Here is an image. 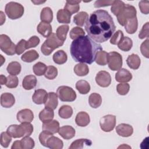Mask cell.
Wrapping results in <instances>:
<instances>
[{
    "mask_svg": "<svg viewBox=\"0 0 149 149\" xmlns=\"http://www.w3.org/2000/svg\"><path fill=\"white\" fill-rule=\"evenodd\" d=\"M85 23L84 27L88 36L98 43L109 40L116 29L112 16L107 11L102 9L91 13Z\"/></svg>",
    "mask_w": 149,
    "mask_h": 149,
    "instance_id": "cell-1",
    "label": "cell"
},
{
    "mask_svg": "<svg viewBox=\"0 0 149 149\" xmlns=\"http://www.w3.org/2000/svg\"><path fill=\"white\" fill-rule=\"evenodd\" d=\"M100 50H102L101 45L88 35L74 40L70 48L71 56L74 61L88 64L95 61L96 54Z\"/></svg>",
    "mask_w": 149,
    "mask_h": 149,
    "instance_id": "cell-2",
    "label": "cell"
},
{
    "mask_svg": "<svg viewBox=\"0 0 149 149\" xmlns=\"http://www.w3.org/2000/svg\"><path fill=\"white\" fill-rule=\"evenodd\" d=\"M6 132L13 138L30 136L33 132V126L30 122L21 123L19 125H12L8 127Z\"/></svg>",
    "mask_w": 149,
    "mask_h": 149,
    "instance_id": "cell-3",
    "label": "cell"
},
{
    "mask_svg": "<svg viewBox=\"0 0 149 149\" xmlns=\"http://www.w3.org/2000/svg\"><path fill=\"white\" fill-rule=\"evenodd\" d=\"M63 42L58 38L56 33H52L41 45V51L44 55H49L54 50L63 45Z\"/></svg>",
    "mask_w": 149,
    "mask_h": 149,
    "instance_id": "cell-4",
    "label": "cell"
},
{
    "mask_svg": "<svg viewBox=\"0 0 149 149\" xmlns=\"http://www.w3.org/2000/svg\"><path fill=\"white\" fill-rule=\"evenodd\" d=\"M5 13L10 19H17L21 17L24 13V7L19 3L9 2L6 3L5 8Z\"/></svg>",
    "mask_w": 149,
    "mask_h": 149,
    "instance_id": "cell-5",
    "label": "cell"
},
{
    "mask_svg": "<svg viewBox=\"0 0 149 149\" xmlns=\"http://www.w3.org/2000/svg\"><path fill=\"white\" fill-rule=\"evenodd\" d=\"M136 9L133 6L129 4H125L120 13L116 16L118 22L120 25L124 26L128 19L136 16Z\"/></svg>",
    "mask_w": 149,
    "mask_h": 149,
    "instance_id": "cell-6",
    "label": "cell"
},
{
    "mask_svg": "<svg viewBox=\"0 0 149 149\" xmlns=\"http://www.w3.org/2000/svg\"><path fill=\"white\" fill-rule=\"evenodd\" d=\"M56 94L61 101L72 102L76 98V93L74 90L66 86H59L56 91Z\"/></svg>",
    "mask_w": 149,
    "mask_h": 149,
    "instance_id": "cell-7",
    "label": "cell"
},
{
    "mask_svg": "<svg viewBox=\"0 0 149 149\" xmlns=\"http://www.w3.org/2000/svg\"><path fill=\"white\" fill-rule=\"evenodd\" d=\"M0 48L8 55H13L16 54L15 44L6 34L0 35Z\"/></svg>",
    "mask_w": 149,
    "mask_h": 149,
    "instance_id": "cell-8",
    "label": "cell"
},
{
    "mask_svg": "<svg viewBox=\"0 0 149 149\" xmlns=\"http://www.w3.org/2000/svg\"><path fill=\"white\" fill-rule=\"evenodd\" d=\"M107 63L109 68L113 70H118L122 68V55L115 51H112L108 53Z\"/></svg>",
    "mask_w": 149,
    "mask_h": 149,
    "instance_id": "cell-9",
    "label": "cell"
},
{
    "mask_svg": "<svg viewBox=\"0 0 149 149\" xmlns=\"http://www.w3.org/2000/svg\"><path fill=\"white\" fill-rule=\"evenodd\" d=\"M116 125V116L113 115H107L100 119V126L101 129L105 132L112 131Z\"/></svg>",
    "mask_w": 149,
    "mask_h": 149,
    "instance_id": "cell-10",
    "label": "cell"
},
{
    "mask_svg": "<svg viewBox=\"0 0 149 149\" xmlns=\"http://www.w3.org/2000/svg\"><path fill=\"white\" fill-rule=\"evenodd\" d=\"M95 81L100 87H107L111 84V75L107 71H100L95 76Z\"/></svg>",
    "mask_w": 149,
    "mask_h": 149,
    "instance_id": "cell-11",
    "label": "cell"
},
{
    "mask_svg": "<svg viewBox=\"0 0 149 149\" xmlns=\"http://www.w3.org/2000/svg\"><path fill=\"white\" fill-rule=\"evenodd\" d=\"M17 120L20 123L31 122L34 119V114L29 109H23L19 111L16 115Z\"/></svg>",
    "mask_w": 149,
    "mask_h": 149,
    "instance_id": "cell-12",
    "label": "cell"
},
{
    "mask_svg": "<svg viewBox=\"0 0 149 149\" xmlns=\"http://www.w3.org/2000/svg\"><path fill=\"white\" fill-rule=\"evenodd\" d=\"M42 130L52 134L58 132L59 129V123L56 120H51L46 122H43Z\"/></svg>",
    "mask_w": 149,
    "mask_h": 149,
    "instance_id": "cell-13",
    "label": "cell"
},
{
    "mask_svg": "<svg viewBox=\"0 0 149 149\" xmlns=\"http://www.w3.org/2000/svg\"><path fill=\"white\" fill-rule=\"evenodd\" d=\"M116 132L120 136L127 137L132 136L133 134V128L131 125L129 124L120 123L116 126Z\"/></svg>",
    "mask_w": 149,
    "mask_h": 149,
    "instance_id": "cell-14",
    "label": "cell"
},
{
    "mask_svg": "<svg viewBox=\"0 0 149 149\" xmlns=\"http://www.w3.org/2000/svg\"><path fill=\"white\" fill-rule=\"evenodd\" d=\"M132 79V73L125 68H120L115 74V80L119 83H126L130 81Z\"/></svg>",
    "mask_w": 149,
    "mask_h": 149,
    "instance_id": "cell-15",
    "label": "cell"
},
{
    "mask_svg": "<svg viewBox=\"0 0 149 149\" xmlns=\"http://www.w3.org/2000/svg\"><path fill=\"white\" fill-rule=\"evenodd\" d=\"M58 133L63 139L69 140L74 137L76 131L72 126L66 125L60 127Z\"/></svg>",
    "mask_w": 149,
    "mask_h": 149,
    "instance_id": "cell-16",
    "label": "cell"
},
{
    "mask_svg": "<svg viewBox=\"0 0 149 149\" xmlns=\"http://www.w3.org/2000/svg\"><path fill=\"white\" fill-rule=\"evenodd\" d=\"M47 95L48 93L44 89L36 90L32 96V100L37 105L44 104L47 99Z\"/></svg>",
    "mask_w": 149,
    "mask_h": 149,
    "instance_id": "cell-17",
    "label": "cell"
},
{
    "mask_svg": "<svg viewBox=\"0 0 149 149\" xmlns=\"http://www.w3.org/2000/svg\"><path fill=\"white\" fill-rule=\"evenodd\" d=\"M15 102V98L13 95L9 93H2L1 95V105L4 108H10Z\"/></svg>",
    "mask_w": 149,
    "mask_h": 149,
    "instance_id": "cell-18",
    "label": "cell"
},
{
    "mask_svg": "<svg viewBox=\"0 0 149 149\" xmlns=\"http://www.w3.org/2000/svg\"><path fill=\"white\" fill-rule=\"evenodd\" d=\"M58 104V101L57 94L54 92L48 93L45 102H44L45 107H47L54 110L56 108Z\"/></svg>",
    "mask_w": 149,
    "mask_h": 149,
    "instance_id": "cell-19",
    "label": "cell"
},
{
    "mask_svg": "<svg viewBox=\"0 0 149 149\" xmlns=\"http://www.w3.org/2000/svg\"><path fill=\"white\" fill-rule=\"evenodd\" d=\"M90 122L89 115L84 111L79 112L76 116L75 122L77 126L80 127H85L87 126Z\"/></svg>",
    "mask_w": 149,
    "mask_h": 149,
    "instance_id": "cell-20",
    "label": "cell"
},
{
    "mask_svg": "<svg viewBox=\"0 0 149 149\" xmlns=\"http://www.w3.org/2000/svg\"><path fill=\"white\" fill-rule=\"evenodd\" d=\"M37 30L38 33L45 38H48L52 33L51 25L46 22H41L37 26Z\"/></svg>",
    "mask_w": 149,
    "mask_h": 149,
    "instance_id": "cell-21",
    "label": "cell"
},
{
    "mask_svg": "<svg viewBox=\"0 0 149 149\" xmlns=\"http://www.w3.org/2000/svg\"><path fill=\"white\" fill-rule=\"evenodd\" d=\"M37 78L34 75L26 76L22 81V86L26 90L34 88L37 84Z\"/></svg>",
    "mask_w": 149,
    "mask_h": 149,
    "instance_id": "cell-22",
    "label": "cell"
},
{
    "mask_svg": "<svg viewBox=\"0 0 149 149\" xmlns=\"http://www.w3.org/2000/svg\"><path fill=\"white\" fill-rule=\"evenodd\" d=\"M124 26L126 31L128 34H134L138 28V20L137 16L128 19Z\"/></svg>",
    "mask_w": 149,
    "mask_h": 149,
    "instance_id": "cell-23",
    "label": "cell"
},
{
    "mask_svg": "<svg viewBox=\"0 0 149 149\" xmlns=\"http://www.w3.org/2000/svg\"><path fill=\"white\" fill-rule=\"evenodd\" d=\"M81 2V1H66L64 9L72 15L79 10V3Z\"/></svg>",
    "mask_w": 149,
    "mask_h": 149,
    "instance_id": "cell-24",
    "label": "cell"
},
{
    "mask_svg": "<svg viewBox=\"0 0 149 149\" xmlns=\"http://www.w3.org/2000/svg\"><path fill=\"white\" fill-rule=\"evenodd\" d=\"M126 63L130 69L136 70L140 67L141 61L140 57L137 54H132L128 56L126 59Z\"/></svg>",
    "mask_w": 149,
    "mask_h": 149,
    "instance_id": "cell-25",
    "label": "cell"
},
{
    "mask_svg": "<svg viewBox=\"0 0 149 149\" xmlns=\"http://www.w3.org/2000/svg\"><path fill=\"white\" fill-rule=\"evenodd\" d=\"M63 141L57 137L52 135L47 140L46 147L51 149H61L63 148Z\"/></svg>",
    "mask_w": 149,
    "mask_h": 149,
    "instance_id": "cell-26",
    "label": "cell"
},
{
    "mask_svg": "<svg viewBox=\"0 0 149 149\" xmlns=\"http://www.w3.org/2000/svg\"><path fill=\"white\" fill-rule=\"evenodd\" d=\"M92 141L87 139H80L73 141L69 147V149H81L86 146H91Z\"/></svg>",
    "mask_w": 149,
    "mask_h": 149,
    "instance_id": "cell-27",
    "label": "cell"
},
{
    "mask_svg": "<svg viewBox=\"0 0 149 149\" xmlns=\"http://www.w3.org/2000/svg\"><path fill=\"white\" fill-rule=\"evenodd\" d=\"M54 117V110L47 107H45V108L43 109L39 113V119L42 122H46L51 120L53 119Z\"/></svg>",
    "mask_w": 149,
    "mask_h": 149,
    "instance_id": "cell-28",
    "label": "cell"
},
{
    "mask_svg": "<svg viewBox=\"0 0 149 149\" xmlns=\"http://www.w3.org/2000/svg\"><path fill=\"white\" fill-rule=\"evenodd\" d=\"M40 19L41 22L51 23L53 19V12L49 7L44 8L40 13Z\"/></svg>",
    "mask_w": 149,
    "mask_h": 149,
    "instance_id": "cell-29",
    "label": "cell"
},
{
    "mask_svg": "<svg viewBox=\"0 0 149 149\" xmlns=\"http://www.w3.org/2000/svg\"><path fill=\"white\" fill-rule=\"evenodd\" d=\"M71 15L65 9H59L56 15V19L59 23L68 24L70 22Z\"/></svg>",
    "mask_w": 149,
    "mask_h": 149,
    "instance_id": "cell-30",
    "label": "cell"
},
{
    "mask_svg": "<svg viewBox=\"0 0 149 149\" xmlns=\"http://www.w3.org/2000/svg\"><path fill=\"white\" fill-rule=\"evenodd\" d=\"M39 58L38 53L34 49L30 50L25 52L21 56V59L23 61L27 63L32 62Z\"/></svg>",
    "mask_w": 149,
    "mask_h": 149,
    "instance_id": "cell-31",
    "label": "cell"
},
{
    "mask_svg": "<svg viewBox=\"0 0 149 149\" xmlns=\"http://www.w3.org/2000/svg\"><path fill=\"white\" fill-rule=\"evenodd\" d=\"M88 103L90 107L93 108H98L102 103L101 96L96 93L91 94L88 97Z\"/></svg>",
    "mask_w": 149,
    "mask_h": 149,
    "instance_id": "cell-32",
    "label": "cell"
},
{
    "mask_svg": "<svg viewBox=\"0 0 149 149\" xmlns=\"http://www.w3.org/2000/svg\"><path fill=\"white\" fill-rule=\"evenodd\" d=\"M54 62L58 65L65 63L68 59L66 53L63 50H59L54 53L52 57Z\"/></svg>",
    "mask_w": 149,
    "mask_h": 149,
    "instance_id": "cell-33",
    "label": "cell"
},
{
    "mask_svg": "<svg viewBox=\"0 0 149 149\" xmlns=\"http://www.w3.org/2000/svg\"><path fill=\"white\" fill-rule=\"evenodd\" d=\"M22 69V66L20 63L16 61H13L10 62L6 68L8 73L10 75L16 76L19 74Z\"/></svg>",
    "mask_w": 149,
    "mask_h": 149,
    "instance_id": "cell-34",
    "label": "cell"
},
{
    "mask_svg": "<svg viewBox=\"0 0 149 149\" xmlns=\"http://www.w3.org/2000/svg\"><path fill=\"white\" fill-rule=\"evenodd\" d=\"M76 88L81 94H86L90 91V85L84 80H80L76 82Z\"/></svg>",
    "mask_w": 149,
    "mask_h": 149,
    "instance_id": "cell-35",
    "label": "cell"
},
{
    "mask_svg": "<svg viewBox=\"0 0 149 149\" xmlns=\"http://www.w3.org/2000/svg\"><path fill=\"white\" fill-rule=\"evenodd\" d=\"M88 18V15L86 12H80L77 14H76L73 17V22L74 23L82 27L84 26V23L87 21Z\"/></svg>",
    "mask_w": 149,
    "mask_h": 149,
    "instance_id": "cell-36",
    "label": "cell"
},
{
    "mask_svg": "<svg viewBox=\"0 0 149 149\" xmlns=\"http://www.w3.org/2000/svg\"><path fill=\"white\" fill-rule=\"evenodd\" d=\"M133 46V41L131 38L128 37H124L120 42L118 44V48L125 52H127L131 49Z\"/></svg>",
    "mask_w": 149,
    "mask_h": 149,
    "instance_id": "cell-37",
    "label": "cell"
},
{
    "mask_svg": "<svg viewBox=\"0 0 149 149\" xmlns=\"http://www.w3.org/2000/svg\"><path fill=\"white\" fill-rule=\"evenodd\" d=\"M74 72L77 76H84L88 73L89 68L84 63H79L74 67Z\"/></svg>",
    "mask_w": 149,
    "mask_h": 149,
    "instance_id": "cell-38",
    "label": "cell"
},
{
    "mask_svg": "<svg viewBox=\"0 0 149 149\" xmlns=\"http://www.w3.org/2000/svg\"><path fill=\"white\" fill-rule=\"evenodd\" d=\"M58 114L59 116L63 119L70 118L73 114V109L69 105H62L59 109Z\"/></svg>",
    "mask_w": 149,
    "mask_h": 149,
    "instance_id": "cell-39",
    "label": "cell"
},
{
    "mask_svg": "<svg viewBox=\"0 0 149 149\" xmlns=\"http://www.w3.org/2000/svg\"><path fill=\"white\" fill-rule=\"evenodd\" d=\"M108 53L104 51L100 50L97 52L95 56V62L101 66H105L107 64Z\"/></svg>",
    "mask_w": 149,
    "mask_h": 149,
    "instance_id": "cell-40",
    "label": "cell"
},
{
    "mask_svg": "<svg viewBox=\"0 0 149 149\" xmlns=\"http://www.w3.org/2000/svg\"><path fill=\"white\" fill-rule=\"evenodd\" d=\"M69 30V27L67 24L61 25L59 26L56 29V34L58 38L61 41H63L66 40L68 32Z\"/></svg>",
    "mask_w": 149,
    "mask_h": 149,
    "instance_id": "cell-41",
    "label": "cell"
},
{
    "mask_svg": "<svg viewBox=\"0 0 149 149\" xmlns=\"http://www.w3.org/2000/svg\"><path fill=\"white\" fill-rule=\"evenodd\" d=\"M47 66L42 62H38L34 65L33 67V70L34 73L38 76H40L42 75H44L46 70H47Z\"/></svg>",
    "mask_w": 149,
    "mask_h": 149,
    "instance_id": "cell-42",
    "label": "cell"
},
{
    "mask_svg": "<svg viewBox=\"0 0 149 149\" xmlns=\"http://www.w3.org/2000/svg\"><path fill=\"white\" fill-rule=\"evenodd\" d=\"M125 5V3L122 1H119V0L114 1L113 4L111 6V10L112 13L115 16H116L120 13L122 9L123 8Z\"/></svg>",
    "mask_w": 149,
    "mask_h": 149,
    "instance_id": "cell-43",
    "label": "cell"
},
{
    "mask_svg": "<svg viewBox=\"0 0 149 149\" xmlns=\"http://www.w3.org/2000/svg\"><path fill=\"white\" fill-rule=\"evenodd\" d=\"M20 141L22 147L23 149H31L34 147L35 142L34 140L29 136L24 137Z\"/></svg>",
    "mask_w": 149,
    "mask_h": 149,
    "instance_id": "cell-44",
    "label": "cell"
},
{
    "mask_svg": "<svg viewBox=\"0 0 149 149\" xmlns=\"http://www.w3.org/2000/svg\"><path fill=\"white\" fill-rule=\"evenodd\" d=\"M85 32L84 30L79 27H74L70 31L69 36L71 39L75 40L80 37L84 36Z\"/></svg>",
    "mask_w": 149,
    "mask_h": 149,
    "instance_id": "cell-45",
    "label": "cell"
},
{
    "mask_svg": "<svg viewBox=\"0 0 149 149\" xmlns=\"http://www.w3.org/2000/svg\"><path fill=\"white\" fill-rule=\"evenodd\" d=\"M58 75V69L54 66H47L46 72L44 74V76L48 80H53Z\"/></svg>",
    "mask_w": 149,
    "mask_h": 149,
    "instance_id": "cell-46",
    "label": "cell"
},
{
    "mask_svg": "<svg viewBox=\"0 0 149 149\" xmlns=\"http://www.w3.org/2000/svg\"><path fill=\"white\" fill-rule=\"evenodd\" d=\"M12 137L7 132H2L1 134L0 139V143L1 146L5 148L8 147L9 144L12 141Z\"/></svg>",
    "mask_w": 149,
    "mask_h": 149,
    "instance_id": "cell-47",
    "label": "cell"
},
{
    "mask_svg": "<svg viewBox=\"0 0 149 149\" xmlns=\"http://www.w3.org/2000/svg\"><path fill=\"white\" fill-rule=\"evenodd\" d=\"M124 37L123 32L119 30L114 33L111 37L110 43L112 45H118Z\"/></svg>",
    "mask_w": 149,
    "mask_h": 149,
    "instance_id": "cell-48",
    "label": "cell"
},
{
    "mask_svg": "<svg viewBox=\"0 0 149 149\" xmlns=\"http://www.w3.org/2000/svg\"><path fill=\"white\" fill-rule=\"evenodd\" d=\"M19 80L16 76L9 75L7 77V81L5 85L9 88H14L17 86Z\"/></svg>",
    "mask_w": 149,
    "mask_h": 149,
    "instance_id": "cell-49",
    "label": "cell"
},
{
    "mask_svg": "<svg viewBox=\"0 0 149 149\" xmlns=\"http://www.w3.org/2000/svg\"><path fill=\"white\" fill-rule=\"evenodd\" d=\"M130 89V86L128 83H119L116 86V90L119 94L121 95H126Z\"/></svg>",
    "mask_w": 149,
    "mask_h": 149,
    "instance_id": "cell-50",
    "label": "cell"
},
{
    "mask_svg": "<svg viewBox=\"0 0 149 149\" xmlns=\"http://www.w3.org/2000/svg\"><path fill=\"white\" fill-rule=\"evenodd\" d=\"M40 42V38L36 36H33L31 37L28 41H27L26 42V47L27 49H29L31 48L36 47L37 46Z\"/></svg>",
    "mask_w": 149,
    "mask_h": 149,
    "instance_id": "cell-51",
    "label": "cell"
},
{
    "mask_svg": "<svg viewBox=\"0 0 149 149\" xmlns=\"http://www.w3.org/2000/svg\"><path fill=\"white\" fill-rule=\"evenodd\" d=\"M26 42L27 41H26L24 39H22L17 44V45H16V54L17 55H19L22 54L26 49H27Z\"/></svg>",
    "mask_w": 149,
    "mask_h": 149,
    "instance_id": "cell-52",
    "label": "cell"
},
{
    "mask_svg": "<svg viewBox=\"0 0 149 149\" xmlns=\"http://www.w3.org/2000/svg\"><path fill=\"white\" fill-rule=\"evenodd\" d=\"M53 134L47 133L46 132L42 131V132L40 133L39 135V141L40 143L44 147L47 146V142L48 139Z\"/></svg>",
    "mask_w": 149,
    "mask_h": 149,
    "instance_id": "cell-53",
    "label": "cell"
},
{
    "mask_svg": "<svg viewBox=\"0 0 149 149\" xmlns=\"http://www.w3.org/2000/svg\"><path fill=\"white\" fill-rule=\"evenodd\" d=\"M148 27H149V22H147L145 23L140 31L139 34V37L140 39H143L144 38H148L149 33H148Z\"/></svg>",
    "mask_w": 149,
    "mask_h": 149,
    "instance_id": "cell-54",
    "label": "cell"
},
{
    "mask_svg": "<svg viewBox=\"0 0 149 149\" xmlns=\"http://www.w3.org/2000/svg\"><path fill=\"white\" fill-rule=\"evenodd\" d=\"M139 6L141 12L143 14L147 15L149 13V1H141L139 3Z\"/></svg>",
    "mask_w": 149,
    "mask_h": 149,
    "instance_id": "cell-55",
    "label": "cell"
},
{
    "mask_svg": "<svg viewBox=\"0 0 149 149\" xmlns=\"http://www.w3.org/2000/svg\"><path fill=\"white\" fill-rule=\"evenodd\" d=\"M148 38L142 42L140 46V51L142 55L147 58H148Z\"/></svg>",
    "mask_w": 149,
    "mask_h": 149,
    "instance_id": "cell-56",
    "label": "cell"
},
{
    "mask_svg": "<svg viewBox=\"0 0 149 149\" xmlns=\"http://www.w3.org/2000/svg\"><path fill=\"white\" fill-rule=\"evenodd\" d=\"M114 1H107V0H98L94 2V7L95 8H101L107 6L112 5Z\"/></svg>",
    "mask_w": 149,
    "mask_h": 149,
    "instance_id": "cell-57",
    "label": "cell"
},
{
    "mask_svg": "<svg viewBox=\"0 0 149 149\" xmlns=\"http://www.w3.org/2000/svg\"><path fill=\"white\" fill-rule=\"evenodd\" d=\"M11 148L12 149H15V148H17V149H22V145H21V141L20 140L19 141V140H17V141H15L13 142L12 147H11Z\"/></svg>",
    "mask_w": 149,
    "mask_h": 149,
    "instance_id": "cell-58",
    "label": "cell"
},
{
    "mask_svg": "<svg viewBox=\"0 0 149 149\" xmlns=\"http://www.w3.org/2000/svg\"><path fill=\"white\" fill-rule=\"evenodd\" d=\"M7 81V77H6L4 75L1 74L0 76V82H1V85H3L5 84Z\"/></svg>",
    "mask_w": 149,
    "mask_h": 149,
    "instance_id": "cell-59",
    "label": "cell"
},
{
    "mask_svg": "<svg viewBox=\"0 0 149 149\" xmlns=\"http://www.w3.org/2000/svg\"><path fill=\"white\" fill-rule=\"evenodd\" d=\"M0 14H1V25H2L4 23V22L5 21V16L4 15L3 12L1 11L0 12Z\"/></svg>",
    "mask_w": 149,
    "mask_h": 149,
    "instance_id": "cell-60",
    "label": "cell"
},
{
    "mask_svg": "<svg viewBox=\"0 0 149 149\" xmlns=\"http://www.w3.org/2000/svg\"><path fill=\"white\" fill-rule=\"evenodd\" d=\"M31 2L33 3H34L35 5H39L40 3H44L45 1H31Z\"/></svg>",
    "mask_w": 149,
    "mask_h": 149,
    "instance_id": "cell-61",
    "label": "cell"
},
{
    "mask_svg": "<svg viewBox=\"0 0 149 149\" xmlns=\"http://www.w3.org/2000/svg\"><path fill=\"white\" fill-rule=\"evenodd\" d=\"M129 147V148H131L130 147H129V146H126H126H125V144H123V145H122V146H119V147H118V148H125V147Z\"/></svg>",
    "mask_w": 149,
    "mask_h": 149,
    "instance_id": "cell-62",
    "label": "cell"
}]
</instances>
